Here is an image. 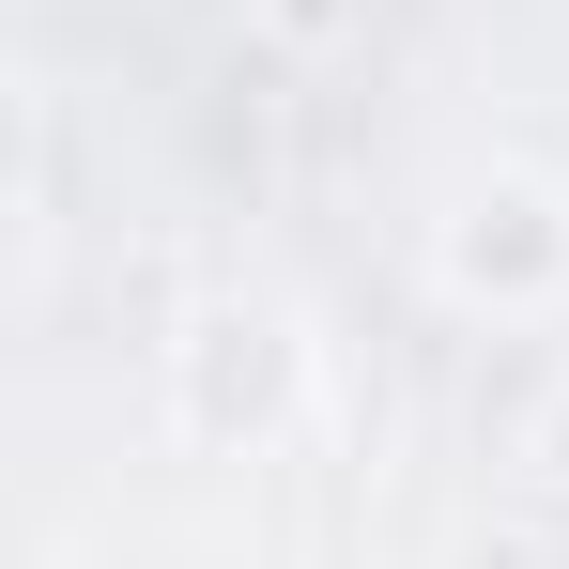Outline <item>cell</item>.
<instances>
[{"mask_svg": "<svg viewBox=\"0 0 569 569\" xmlns=\"http://www.w3.org/2000/svg\"><path fill=\"white\" fill-rule=\"evenodd\" d=\"M555 262H569V216H555V200H539V186L477 200L462 231H447V278H462V292H539V278H555Z\"/></svg>", "mask_w": 569, "mask_h": 569, "instance_id": "1", "label": "cell"}, {"mask_svg": "<svg viewBox=\"0 0 569 569\" xmlns=\"http://www.w3.org/2000/svg\"><path fill=\"white\" fill-rule=\"evenodd\" d=\"M539 447H555V477H569V416H555V431H539Z\"/></svg>", "mask_w": 569, "mask_h": 569, "instance_id": "2", "label": "cell"}]
</instances>
